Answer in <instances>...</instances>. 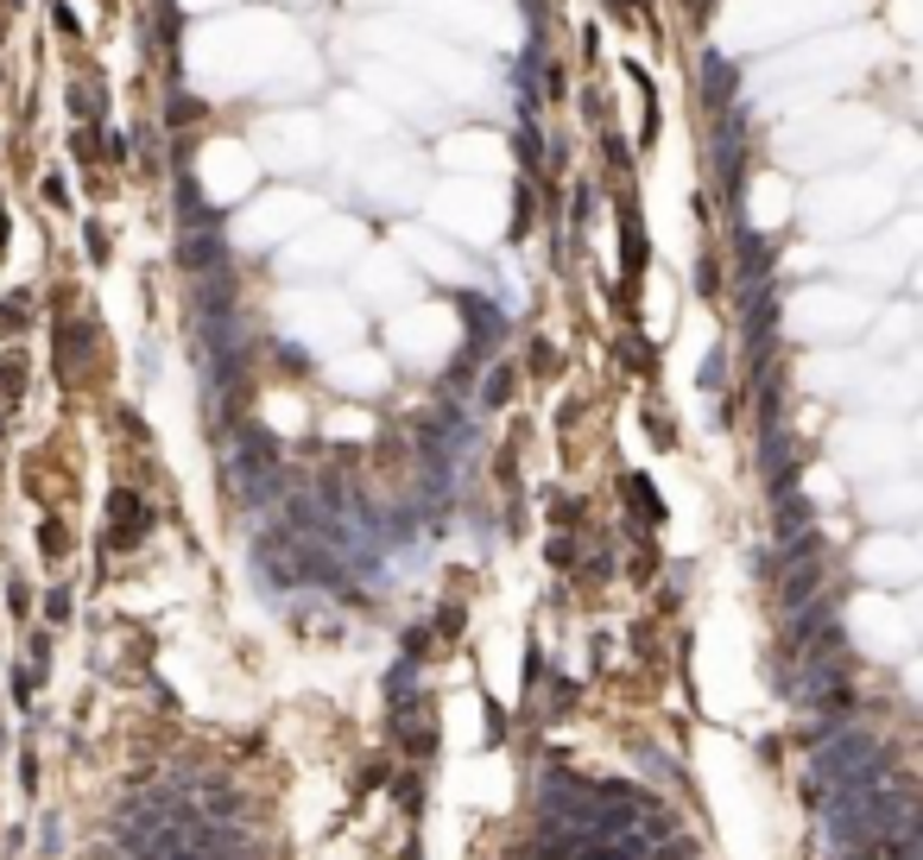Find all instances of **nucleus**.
Segmentation results:
<instances>
[{
	"label": "nucleus",
	"instance_id": "1",
	"mask_svg": "<svg viewBox=\"0 0 923 860\" xmlns=\"http://www.w3.org/2000/svg\"><path fill=\"white\" fill-rule=\"evenodd\" d=\"M140 525H146L140 500H133V493H114V538H120V544H133V538H140Z\"/></svg>",
	"mask_w": 923,
	"mask_h": 860
}]
</instances>
